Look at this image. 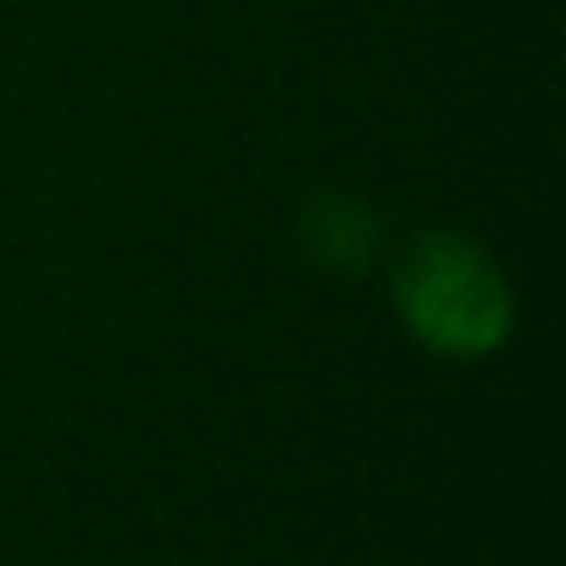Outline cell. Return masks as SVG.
Segmentation results:
<instances>
[{
  "mask_svg": "<svg viewBox=\"0 0 566 566\" xmlns=\"http://www.w3.org/2000/svg\"><path fill=\"white\" fill-rule=\"evenodd\" d=\"M395 312L444 361H483L516 328V290L467 233H417L395 261Z\"/></svg>",
  "mask_w": 566,
  "mask_h": 566,
  "instance_id": "obj_1",
  "label": "cell"
},
{
  "mask_svg": "<svg viewBox=\"0 0 566 566\" xmlns=\"http://www.w3.org/2000/svg\"><path fill=\"white\" fill-rule=\"evenodd\" d=\"M301 244L328 272H367L384 261V217L345 189H328L301 217Z\"/></svg>",
  "mask_w": 566,
  "mask_h": 566,
  "instance_id": "obj_2",
  "label": "cell"
}]
</instances>
